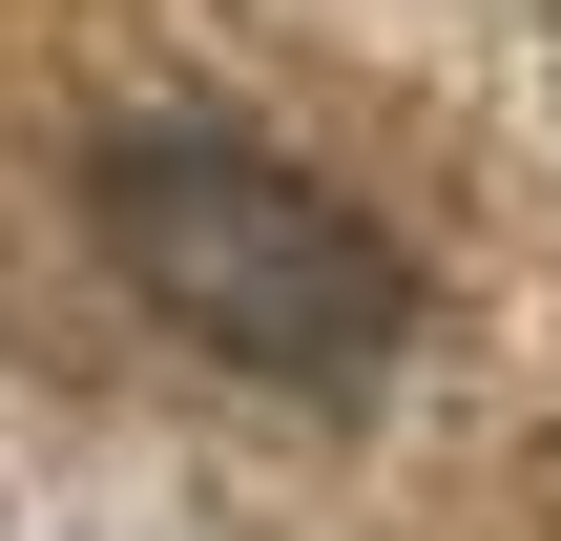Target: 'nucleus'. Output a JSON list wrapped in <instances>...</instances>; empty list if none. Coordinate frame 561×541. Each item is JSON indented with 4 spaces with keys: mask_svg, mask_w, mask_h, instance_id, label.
<instances>
[{
    "mask_svg": "<svg viewBox=\"0 0 561 541\" xmlns=\"http://www.w3.org/2000/svg\"><path fill=\"white\" fill-rule=\"evenodd\" d=\"M83 229H104V271H125L187 354H229V375H271V396H375V375L416 354V250H396L375 208H333L291 146L208 125V104L104 125Z\"/></svg>",
    "mask_w": 561,
    "mask_h": 541,
    "instance_id": "nucleus-1",
    "label": "nucleus"
}]
</instances>
